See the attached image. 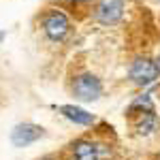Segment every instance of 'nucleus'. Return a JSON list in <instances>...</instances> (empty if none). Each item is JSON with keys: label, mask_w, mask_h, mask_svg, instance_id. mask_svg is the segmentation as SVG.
Returning <instances> with one entry per match:
<instances>
[{"label": "nucleus", "mask_w": 160, "mask_h": 160, "mask_svg": "<svg viewBox=\"0 0 160 160\" xmlns=\"http://www.w3.org/2000/svg\"><path fill=\"white\" fill-rule=\"evenodd\" d=\"M41 28H43V34L49 38L51 43H64L68 38V34H71V30H73L71 17L58 7H51V9H47L43 13Z\"/></svg>", "instance_id": "f257e3e1"}, {"label": "nucleus", "mask_w": 160, "mask_h": 160, "mask_svg": "<svg viewBox=\"0 0 160 160\" xmlns=\"http://www.w3.org/2000/svg\"><path fill=\"white\" fill-rule=\"evenodd\" d=\"M102 81L98 75L94 73H79L73 77L71 81V94L75 96V100L81 102H94L102 96Z\"/></svg>", "instance_id": "f03ea898"}, {"label": "nucleus", "mask_w": 160, "mask_h": 160, "mask_svg": "<svg viewBox=\"0 0 160 160\" xmlns=\"http://www.w3.org/2000/svg\"><path fill=\"white\" fill-rule=\"evenodd\" d=\"M158 77H160L158 64L149 56H137L128 66V79L139 88H148L152 83H156Z\"/></svg>", "instance_id": "7ed1b4c3"}, {"label": "nucleus", "mask_w": 160, "mask_h": 160, "mask_svg": "<svg viewBox=\"0 0 160 160\" xmlns=\"http://www.w3.org/2000/svg\"><path fill=\"white\" fill-rule=\"evenodd\" d=\"M126 11V0H98L94 7V19L100 26H115L122 22Z\"/></svg>", "instance_id": "20e7f679"}, {"label": "nucleus", "mask_w": 160, "mask_h": 160, "mask_svg": "<svg viewBox=\"0 0 160 160\" xmlns=\"http://www.w3.org/2000/svg\"><path fill=\"white\" fill-rule=\"evenodd\" d=\"M43 137H45L43 126L32 124V122H24V124H17L11 130V143L15 148H26V145L34 143L38 139H43Z\"/></svg>", "instance_id": "39448f33"}, {"label": "nucleus", "mask_w": 160, "mask_h": 160, "mask_svg": "<svg viewBox=\"0 0 160 160\" xmlns=\"http://www.w3.org/2000/svg\"><path fill=\"white\" fill-rule=\"evenodd\" d=\"M68 152L73 160H100V143L92 139H75Z\"/></svg>", "instance_id": "423d86ee"}, {"label": "nucleus", "mask_w": 160, "mask_h": 160, "mask_svg": "<svg viewBox=\"0 0 160 160\" xmlns=\"http://www.w3.org/2000/svg\"><path fill=\"white\" fill-rule=\"evenodd\" d=\"M58 113L64 115L66 120H71L73 124H79V126H92V124L96 122L94 113L81 109V107H77V105H60V107H58Z\"/></svg>", "instance_id": "0eeeda50"}, {"label": "nucleus", "mask_w": 160, "mask_h": 160, "mask_svg": "<svg viewBox=\"0 0 160 160\" xmlns=\"http://www.w3.org/2000/svg\"><path fill=\"white\" fill-rule=\"evenodd\" d=\"M160 126V118L156 111H148V113H141L135 122V130L139 137H149L158 130Z\"/></svg>", "instance_id": "6e6552de"}, {"label": "nucleus", "mask_w": 160, "mask_h": 160, "mask_svg": "<svg viewBox=\"0 0 160 160\" xmlns=\"http://www.w3.org/2000/svg\"><path fill=\"white\" fill-rule=\"evenodd\" d=\"M148 111H156V105H154V96H152L149 92H145V94L137 96V98L128 105L126 115H128V118H139L141 113H148Z\"/></svg>", "instance_id": "1a4fd4ad"}, {"label": "nucleus", "mask_w": 160, "mask_h": 160, "mask_svg": "<svg viewBox=\"0 0 160 160\" xmlns=\"http://www.w3.org/2000/svg\"><path fill=\"white\" fill-rule=\"evenodd\" d=\"M68 7H83V4H90L92 0H64Z\"/></svg>", "instance_id": "9d476101"}, {"label": "nucleus", "mask_w": 160, "mask_h": 160, "mask_svg": "<svg viewBox=\"0 0 160 160\" xmlns=\"http://www.w3.org/2000/svg\"><path fill=\"white\" fill-rule=\"evenodd\" d=\"M156 64H158V71H160V53L156 56Z\"/></svg>", "instance_id": "9b49d317"}, {"label": "nucleus", "mask_w": 160, "mask_h": 160, "mask_svg": "<svg viewBox=\"0 0 160 160\" xmlns=\"http://www.w3.org/2000/svg\"><path fill=\"white\" fill-rule=\"evenodd\" d=\"M41 160H56V158H51V156H45V158H41Z\"/></svg>", "instance_id": "f8f14e48"}]
</instances>
